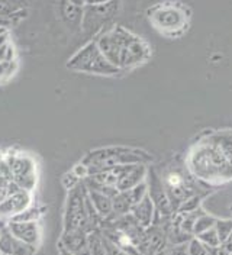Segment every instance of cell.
<instances>
[{
	"label": "cell",
	"mask_w": 232,
	"mask_h": 255,
	"mask_svg": "<svg viewBox=\"0 0 232 255\" xmlns=\"http://www.w3.org/2000/svg\"><path fill=\"white\" fill-rule=\"evenodd\" d=\"M10 44V33L9 31H4L3 33H0V47H4Z\"/></svg>",
	"instance_id": "16"
},
{
	"label": "cell",
	"mask_w": 232,
	"mask_h": 255,
	"mask_svg": "<svg viewBox=\"0 0 232 255\" xmlns=\"http://www.w3.org/2000/svg\"><path fill=\"white\" fill-rule=\"evenodd\" d=\"M110 0H94V3L93 4H106V3H109Z\"/></svg>",
	"instance_id": "19"
},
{
	"label": "cell",
	"mask_w": 232,
	"mask_h": 255,
	"mask_svg": "<svg viewBox=\"0 0 232 255\" xmlns=\"http://www.w3.org/2000/svg\"><path fill=\"white\" fill-rule=\"evenodd\" d=\"M67 68L93 74H115L116 67L109 63L96 42H89L67 61Z\"/></svg>",
	"instance_id": "1"
},
{
	"label": "cell",
	"mask_w": 232,
	"mask_h": 255,
	"mask_svg": "<svg viewBox=\"0 0 232 255\" xmlns=\"http://www.w3.org/2000/svg\"><path fill=\"white\" fill-rule=\"evenodd\" d=\"M167 181H169V186H171V187H177V186H180L182 178H180V175L179 174H170L169 175V178H167Z\"/></svg>",
	"instance_id": "15"
},
{
	"label": "cell",
	"mask_w": 232,
	"mask_h": 255,
	"mask_svg": "<svg viewBox=\"0 0 232 255\" xmlns=\"http://www.w3.org/2000/svg\"><path fill=\"white\" fill-rule=\"evenodd\" d=\"M36 248L10 234L7 226L0 234V255H35Z\"/></svg>",
	"instance_id": "6"
},
{
	"label": "cell",
	"mask_w": 232,
	"mask_h": 255,
	"mask_svg": "<svg viewBox=\"0 0 232 255\" xmlns=\"http://www.w3.org/2000/svg\"><path fill=\"white\" fill-rule=\"evenodd\" d=\"M154 22L161 29H174L185 23V16L177 9L167 7V9H161L155 12Z\"/></svg>",
	"instance_id": "7"
},
{
	"label": "cell",
	"mask_w": 232,
	"mask_h": 255,
	"mask_svg": "<svg viewBox=\"0 0 232 255\" xmlns=\"http://www.w3.org/2000/svg\"><path fill=\"white\" fill-rule=\"evenodd\" d=\"M16 70H17V61L16 60L10 61V63H7V61L0 63V84L7 83L10 77L16 73Z\"/></svg>",
	"instance_id": "11"
},
{
	"label": "cell",
	"mask_w": 232,
	"mask_h": 255,
	"mask_svg": "<svg viewBox=\"0 0 232 255\" xmlns=\"http://www.w3.org/2000/svg\"><path fill=\"white\" fill-rule=\"evenodd\" d=\"M33 203L32 191L19 190L7 196L3 202H0V221L7 223L13 216L23 212L26 207Z\"/></svg>",
	"instance_id": "4"
},
{
	"label": "cell",
	"mask_w": 232,
	"mask_h": 255,
	"mask_svg": "<svg viewBox=\"0 0 232 255\" xmlns=\"http://www.w3.org/2000/svg\"><path fill=\"white\" fill-rule=\"evenodd\" d=\"M1 155H3V152H1V151H0V157H1Z\"/></svg>",
	"instance_id": "22"
},
{
	"label": "cell",
	"mask_w": 232,
	"mask_h": 255,
	"mask_svg": "<svg viewBox=\"0 0 232 255\" xmlns=\"http://www.w3.org/2000/svg\"><path fill=\"white\" fill-rule=\"evenodd\" d=\"M4 226H6V223L3 222V221H0V234H1V231L4 229Z\"/></svg>",
	"instance_id": "20"
},
{
	"label": "cell",
	"mask_w": 232,
	"mask_h": 255,
	"mask_svg": "<svg viewBox=\"0 0 232 255\" xmlns=\"http://www.w3.org/2000/svg\"><path fill=\"white\" fill-rule=\"evenodd\" d=\"M70 1L74 3V4H77V6H81V7L86 4V0H70Z\"/></svg>",
	"instance_id": "18"
},
{
	"label": "cell",
	"mask_w": 232,
	"mask_h": 255,
	"mask_svg": "<svg viewBox=\"0 0 232 255\" xmlns=\"http://www.w3.org/2000/svg\"><path fill=\"white\" fill-rule=\"evenodd\" d=\"M6 226L12 235L35 248H38L42 241V228L39 222H7Z\"/></svg>",
	"instance_id": "5"
},
{
	"label": "cell",
	"mask_w": 232,
	"mask_h": 255,
	"mask_svg": "<svg viewBox=\"0 0 232 255\" xmlns=\"http://www.w3.org/2000/svg\"><path fill=\"white\" fill-rule=\"evenodd\" d=\"M15 60L16 52L15 47L12 45V42L7 44V45H4V47H0V63H3V61L10 63V61H15Z\"/></svg>",
	"instance_id": "13"
},
{
	"label": "cell",
	"mask_w": 232,
	"mask_h": 255,
	"mask_svg": "<svg viewBox=\"0 0 232 255\" xmlns=\"http://www.w3.org/2000/svg\"><path fill=\"white\" fill-rule=\"evenodd\" d=\"M71 171L77 175L80 180L90 174V171H89V167H87L84 162H78V164H76V165L73 167V170H71Z\"/></svg>",
	"instance_id": "14"
},
{
	"label": "cell",
	"mask_w": 232,
	"mask_h": 255,
	"mask_svg": "<svg viewBox=\"0 0 232 255\" xmlns=\"http://www.w3.org/2000/svg\"><path fill=\"white\" fill-rule=\"evenodd\" d=\"M86 3H87V4H93V3H94V0H86Z\"/></svg>",
	"instance_id": "21"
},
{
	"label": "cell",
	"mask_w": 232,
	"mask_h": 255,
	"mask_svg": "<svg viewBox=\"0 0 232 255\" xmlns=\"http://www.w3.org/2000/svg\"><path fill=\"white\" fill-rule=\"evenodd\" d=\"M58 253H60V255H74L73 253H70L68 250H65L64 247H61V245L58 247Z\"/></svg>",
	"instance_id": "17"
},
{
	"label": "cell",
	"mask_w": 232,
	"mask_h": 255,
	"mask_svg": "<svg viewBox=\"0 0 232 255\" xmlns=\"http://www.w3.org/2000/svg\"><path fill=\"white\" fill-rule=\"evenodd\" d=\"M89 199H90V202L93 203V206H94L97 213L108 215L109 210H110V202L106 199V196H103L100 193H96V191H92L89 194Z\"/></svg>",
	"instance_id": "10"
},
{
	"label": "cell",
	"mask_w": 232,
	"mask_h": 255,
	"mask_svg": "<svg viewBox=\"0 0 232 255\" xmlns=\"http://www.w3.org/2000/svg\"><path fill=\"white\" fill-rule=\"evenodd\" d=\"M80 181H81V180H80V178H78L77 175L74 174L73 171L65 173V174L62 175V178H61V184L64 186V189L68 191L73 190V189H76Z\"/></svg>",
	"instance_id": "12"
},
{
	"label": "cell",
	"mask_w": 232,
	"mask_h": 255,
	"mask_svg": "<svg viewBox=\"0 0 232 255\" xmlns=\"http://www.w3.org/2000/svg\"><path fill=\"white\" fill-rule=\"evenodd\" d=\"M44 213H45V207L32 203L31 206L26 207L23 212L13 216L9 222H39Z\"/></svg>",
	"instance_id": "9"
},
{
	"label": "cell",
	"mask_w": 232,
	"mask_h": 255,
	"mask_svg": "<svg viewBox=\"0 0 232 255\" xmlns=\"http://www.w3.org/2000/svg\"><path fill=\"white\" fill-rule=\"evenodd\" d=\"M84 197L80 196L78 187L68 191V199L64 213V232L76 231V229H81L84 232L87 231V225H90V221L86 213Z\"/></svg>",
	"instance_id": "3"
},
{
	"label": "cell",
	"mask_w": 232,
	"mask_h": 255,
	"mask_svg": "<svg viewBox=\"0 0 232 255\" xmlns=\"http://www.w3.org/2000/svg\"><path fill=\"white\" fill-rule=\"evenodd\" d=\"M60 13H61L62 19L71 25V26H78V23L81 22L83 17V7L77 6L74 3H71L70 0H60Z\"/></svg>",
	"instance_id": "8"
},
{
	"label": "cell",
	"mask_w": 232,
	"mask_h": 255,
	"mask_svg": "<svg viewBox=\"0 0 232 255\" xmlns=\"http://www.w3.org/2000/svg\"><path fill=\"white\" fill-rule=\"evenodd\" d=\"M4 158L7 161L12 177L16 184L22 190L32 191L36 186V162L29 154L23 151H15V149H7L4 151Z\"/></svg>",
	"instance_id": "2"
}]
</instances>
